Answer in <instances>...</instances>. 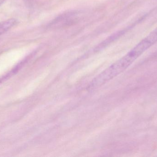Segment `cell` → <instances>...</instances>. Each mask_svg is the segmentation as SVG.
Returning a JSON list of instances; mask_svg holds the SVG:
<instances>
[{"instance_id":"3","label":"cell","mask_w":157,"mask_h":157,"mask_svg":"<svg viewBox=\"0 0 157 157\" xmlns=\"http://www.w3.org/2000/svg\"><path fill=\"white\" fill-rule=\"evenodd\" d=\"M6 1H7V0H0V5L2 4L4 2Z\"/></svg>"},{"instance_id":"1","label":"cell","mask_w":157,"mask_h":157,"mask_svg":"<svg viewBox=\"0 0 157 157\" xmlns=\"http://www.w3.org/2000/svg\"><path fill=\"white\" fill-rule=\"evenodd\" d=\"M157 41V28L139 42L127 54L113 63L92 79L88 90L100 87L126 70L138 57Z\"/></svg>"},{"instance_id":"2","label":"cell","mask_w":157,"mask_h":157,"mask_svg":"<svg viewBox=\"0 0 157 157\" xmlns=\"http://www.w3.org/2000/svg\"><path fill=\"white\" fill-rule=\"evenodd\" d=\"M17 23L15 18H9L0 21V37L11 29Z\"/></svg>"}]
</instances>
